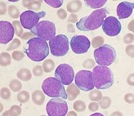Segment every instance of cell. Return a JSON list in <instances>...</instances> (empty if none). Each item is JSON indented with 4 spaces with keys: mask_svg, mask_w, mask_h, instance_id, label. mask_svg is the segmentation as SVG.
<instances>
[{
    "mask_svg": "<svg viewBox=\"0 0 134 116\" xmlns=\"http://www.w3.org/2000/svg\"><path fill=\"white\" fill-rule=\"evenodd\" d=\"M133 76H134V74L133 73H132L130 74V76H129L127 78V83L130 85V86H132V87L134 86Z\"/></svg>",
    "mask_w": 134,
    "mask_h": 116,
    "instance_id": "45",
    "label": "cell"
},
{
    "mask_svg": "<svg viewBox=\"0 0 134 116\" xmlns=\"http://www.w3.org/2000/svg\"><path fill=\"white\" fill-rule=\"evenodd\" d=\"M11 97V92L8 88H2L1 89V97L4 100H8Z\"/></svg>",
    "mask_w": 134,
    "mask_h": 116,
    "instance_id": "35",
    "label": "cell"
},
{
    "mask_svg": "<svg viewBox=\"0 0 134 116\" xmlns=\"http://www.w3.org/2000/svg\"><path fill=\"white\" fill-rule=\"evenodd\" d=\"M133 50H134V46L133 45H128L125 49L126 53L127 55H129L131 57L133 58Z\"/></svg>",
    "mask_w": 134,
    "mask_h": 116,
    "instance_id": "43",
    "label": "cell"
},
{
    "mask_svg": "<svg viewBox=\"0 0 134 116\" xmlns=\"http://www.w3.org/2000/svg\"><path fill=\"white\" fill-rule=\"evenodd\" d=\"M70 45L72 50L76 54L86 53L91 47V41L84 35H75L71 38Z\"/></svg>",
    "mask_w": 134,
    "mask_h": 116,
    "instance_id": "12",
    "label": "cell"
},
{
    "mask_svg": "<svg viewBox=\"0 0 134 116\" xmlns=\"http://www.w3.org/2000/svg\"><path fill=\"white\" fill-rule=\"evenodd\" d=\"M0 4H1V15H4L5 14L7 11L6 4L3 1L0 2Z\"/></svg>",
    "mask_w": 134,
    "mask_h": 116,
    "instance_id": "44",
    "label": "cell"
},
{
    "mask_svg": "<svg viewBox=\"0 0 134 116\" xmlns=\"http://www.w3.org/2000/svg\"><path fill=\"white\" fill-rule=\"evenodd\" d=\"M30 30L35 35L44 41H50L55 37V24L48 20H43L39 22Z\"/></svg>",
    "mask_w": 134,
    "mask_h": 116,
    "instance_id": "6",
    "label": "cell"
},
{
    "mask_svg": "<svg viewBox=\"0 0 134 116\" xmlns=\"http://www.w3.org/2000/svg\"><path fill=\"white\" fill-rule=\"evenodd\" d=\"M33 36H34V35L32 34V33L27 32V33H24V34H22V35L21 36V37L20 38H21L22 39L26 40V39H29V38H30L33 37Z\"/></svg>",
    "mask_w": 134,
    "mask_h": 116,
    "instance_id": "46",
    "label": "cell"
},
{
    "mask_svg": "<svg viewBox=\"0 0 134 116\" xmlns=\"http://www.w3.org/2000/svg\"><path fill=\"white\" fill-rule=\"evenodd\" d=\"M55 77L63 84L69 86L74 80V69L68 64H61L55 70Z\"/></svg>",
    "mask_w": 134,
    "mask_h": 116,
    "instance_id": "11",
    "label": "cell"
},
{
    "mask_svg": "<svg viewBox=\"0 0 134 116\" xmlns=\"http://www.w3.org/2000/svg\"><path fill=\"white\" fill-rule=\"evenodd\" d=\"M104 44V38L101 36H98L93 38L92 41V46L94 48L100 47Z\"/></svg>",
    "mask_w": 134,
    "mask_h": 116,
    "instance_id": "33",
    "label": "cell"
},
{
    "mask_svg": "<svg viewBox=\"0 0 134 116\" xmlns=\"http://www.w3.org/2000/svg\"><path fill=\"white\" fill-rule=\"evenodd\" d=\"M94 86L98 89L109 88L114 83V76L107 66L98 65L93 69Z\"/></svg>",
    "mask_w": 134,
    "mask_h": 116,
    "instance_id": "3",
    "label": "cell"
},
{
    "mask_svg": "<svg viewBox=\"0 0 134 116\" xmlns=\"http://www.w3.org/2000/svg\"><path fill=\"white\" fill-rule=\"evenodd\" d=\"M99 105L96 102H92L89 105V110L92 112H96L98 110H99Z\"/></svg>",
    "mask_w": 134,
    "mask_h": 116,
    "instance_id": "41",
    "label": "cell"
},
{
    "mask_svg": "<svg viewBox=\"0 0 134 116\" xmlns=\"http://www.w3.org/2000/svg\"><path fill=\"white\" fill-rule=\"evenodd\" d=\"M18 78L24 81H28L32 78V74L29 69L23 68L20 70L17 73Z\"/></svg>",
    "mask_w": 134,
    "mask_h": 116,
    "instance_id": "20",
    "label": "cell"
},
{
    "mask_svg": "<svg viewBox=\"0 0 134 116\" xmlns=\"http://www.w3.org/2000/svg\"><path fill=\"white\" fill-rule=\"evenodd\" d=\"M103 95L102 93L99 90H93L89 94V97L92 101H99L102 98Z\"/></svg>",
    "mask_w": 134,
    "mask_h": 116,
    "instance_id": "28",
    "label": "cell"
},
{
    "mask_svg": "<svg viewBox=\"0 0 134 116\" xmlns=\"http://www.w3.org/2000/svg\"><path fill=\"white\" fill-rule=\"evenodd\" d=\"M107 0H85V2L87 6L92 9L100 8L104 5Z\"/></svg>",
    "mask_w": 134,
    "mask_h": 116,
    "instance_id": "21",
    "label": "cell"
},
{
    "mask_svg": "<svg viewBox=\"0 0 134 116\" xmlns=\"http://www.w3.org/2000/svg\"><path fill=\"white\" fill-rule=\"evenodd\" d=\"M75 84L83 91H89L93 89L94 86L92 72L89 70H82L77 73L75 78Z\"/></svg>",
    "mask_w": 134,
    "mask_h": 116,
    "instance_id": "9",
    "label": "cell"
},
{
    "mask_svg": "<svg viewBox=\"0 0 134 116\" xmlns=\"http://www.w3.org/2000/svg\"><path fill=\"white\" fill-rule=\"evenodd\" d=\"M42 88L44 93L51 97H61L64 99L68 98L63 84L56 78L49 77L43 81Z\"/></svg>",
    "mask_w": 134,
    "mask_h": 116,
    "instance_id": "4",
    "label": "cell"
},
{
    "mask_svg": "<svg viewBox=\"0 0 134 116\" xmlns=\"http://www.w3.org/2000/svg\"><path fill=\"white\" fill-rule=\"evenodd\" d=\"M124 42L127 44H130L133 41V35L131 33H128L124 37Z\"/></svg>",
    "mask_w": 134,
    "mask_h": 116,
    "instance_id": "38",
    "label": "cell"
},
{
    "mask_svg": "<svg viewBox=\"0 0 134 116\" xmlns=\"http://www.w3.org/2000/svg\"><path fill=\"white\" fill-rule=\"evenodd\" d=\"M94 66V62L92 59H87L84 62L83 66L86 69H92Z\"/></svg>",
    "mask_w": 134,
    "mask_h": 116,
    "instance_id": "39",
    "label": "cell"
},
{
    "mask_svg": "<svg viewBox=\"0 0 134 116\" xmlns=\"http://www.w3.org/2000/svg\"><path fill=\"white\" fill-rule=\"evenodd\" d=\"M133 20H132V22L130 23V24L128 26V29L130 30V31H132V32H133Z\"/></svg>",
    "mask_w": 134,
    "mask_h": 116,
    "instance_id": "48",
    "label": "cell"
},
{
    "mask_svg": "<svg viewBox=\"0 0 134 116\" xmlns=\"http://www.w3.org/2000/svg\"><path fill=\"white\" fill-rule=\"evenodd\" d=\"M51 54L57 57L65 55L69 51L68 38L64 34H59L49 41Z\"/></svg>",
    "mask_w": 134,
    "mask_h": 116,
    "instance_id": "7",
    "label": "cell"
},
{
    "mask_svg": "<svg viewBox=\"0 0 134 116\" xmlns=\"http://www.w3.org/2000/svg\"><path fill=\"white\" fill-rule=\"evenodd\" d=\"M66 94L68 95V99L70 101L75 99L80 94L79 89L78 87H76L75 84H72L69 85L67 88Z\"/></svg>",
    "mask_w": 134,
    "mask_h": 116,
    "instance_id": "16",
    "label": "cell"
},
{
    "mask_svg": "<svg viewBox=\"0 0 134 116\" xmlns=\"http://www.w3.org/2000/svg\"><path fill=\"white\" fill-rule=\"evenodd\" d=\"M73 107L75 110L78 112H82L86 109V105L85 102L82 100H77L75 102L73 105Z\"/></svg>",
    "mask_w": 134,
    "mask_h": 116,
    "instance_id": "30",
    "label": "cell"
},
{
    "mask_svg": "<svg viewBox=\"0 0 134 116\" xmlns=\"http://www.w3.org/2000/svg\"><path fill=\"white\" fill-rule=\"evenodd\" d=\"M78 16L75 14H72L69 16V21L72 23H75L76 21L77 20V19H78Z\"/></svg>",
    "mask_w": 134,
    "mask_h": 116,
    "instance_id": "47",
    "label": "cell"
},
{
    "mask_svg": "<svg viewBox=\"0 0 134 116\" xmlns=\"http://www.w3.org/2000/svg\"><path fill=\"white\" fill-rule=\"evenodd\" d=\"M102 26L105 34L110 37L118 35L121 30V25L120 21L114 16L107 17Z\"/></svg>",
    "mask_w": 134,
    "mask_h": 116,
    "instance_id": "13",
    "label": "cell"
},
{
    "mask_svg": "<svg viewBox=\"0 0 134 116\" xmlns=\"http://www.w3.org/2000/svg\"><path fill=\"white\" fill-rule=\"evenodd\" d=\"M109 12L105 8L97 9L89 16L81 18L76 23V27L83 32L96 30L101 26Z\"/></svg>",
    "mask_w": 134,
    "mask_h": 116,
    "instance_id": "1",
    "label": "cell"
},
{
    "mask_svg": "<svg viewBox=\"0 0 134 116\" xmlns=\"http://www.w3.org/2000/svg\"><path fill=\"white\" fill-rule=\"evenodd\" d=\"M94 57L99 65L109 66L115 62L117 54L112 46L104 44L94 50Z\"/></svg>",
    "mask_w": 134,
    "mask_h": 116,
    "instance_id": "5",
    "label": "cell"
},
{
    "mask_svg": "<svg viewBox=\"0 0 134 116\" xmlns=\"http://www.w3.org/2000/svg\"><path fill=\"white\" fill-rule=\"evenodd\" d=\"M0 59V64L2 67L8 66L11 63V56L7 52H2Z\"/></svg>",
    "mask_w": 134,
    "mask_h": 116,
    "instance_id": "22",
    "label": "cell"
},
{
    "mask_svg": "<svg viewBox=\"0 0 134 116\" xmlns=\"http://www.w3.org/2000/svg\"><path fill=\"white\" fill-rule=\"evenodd\" d=\"M57 14L59 18H60L61 19H65L67 16L66 12L65 9H60L58 10V11L57 12Z\"/></svg>",
    "mask_w": 134,
    "mask_h": 116,
    "instance_id": "40",
    "label": "cell"
},
{
    "mask_svg": "<svg viewBox=\"0 0 134 116\" xmlns=\"http://www.w3.org/2000/svg\"><path fill=\"white\" fill-rule=\"evenodd\" d=\"M46 14L45 11L35 12L29 10L24 12L20 16L22 26L26 29L31 30L38 24L41 18L46 16Z\"/></svg>",
    "mask_w": 134,
    "mask_h": 116,
    "instance_id": "10",
    "label": "cell"
},
{
    "mask_svg": "<svg viewBox=\"0 0 134 116\" xmlns=\"http://www.w3.org/2000/svg\"><path fill=\"white\" fill-rule=\"evenodd\" d=\"M15 34V29L13 25L8 21H0V43L7 44L11 41Z\"/></svg>",
    "mask_w": 134,
    "mask_h": 116,
    "instance_id": "14",
    "label": "cell"
},
{
    "mask_svg": "<svg viewBox=\"0 0 134 116\" xmlns=\"http://www.w3.org/2000/svg\"><path fill=\"white\" fill-rule=\"evenodd\" d=\"M27 44L28 48L25 49V52L32 60L42 61L48 55V45L46 41L38 37H34L28 41Z\"/></svg>",
    "mask_w": 134,
    "mask_h": 116,
    "instance_id": "2",
    "label": "cell"
},
{
    "mask_svg": "<svg viewBox=\"0 0 134 116\" xmlns=\"http://www.w3.org/2000/svg\"><path fill=\"white\" fill-rule=\"evenodd\" d=\"M8 14L10 16L14 19H18L20 16V11L18 7L15 5H10L8 7Z\"/></svg>",
    "mask_w": 134,
    "mask_h": 116,
    "instance_id": "26",
    "label": "cell"
},
{
    "mask_svg": "<svg viewBox=\"0 0 134 116\" xmlns=\"http://www.w3.org/2000/svg\"><path fill=\"white\" fill-rule=\"evenodd\" d=\"M9 87L11 91L13 92H18L22 89V84L20 81L18 80H13L10 82Z\"/></svg>",
    "mask_w": 134,
    "mask_h": 116,
    "instance_id": "27",
    "label": "cell"
},
{
    "mask_svg": "<svg viewBox=\"0 0 134 116\" xmlns=\"http://www.w3.org/2000/svg\"><path fill=\"white\" fill-rule=\"evenodd\" d=\"M12 57L16 61H20L24 59L25 55L24 53L19 51H15L12 54Z\"/></svg>",
    "mask_w": 134,
    "mask_h": 116,
    "instance_id": "36",
    "label": "cell"
},
{
    "mask_svg": "<svg viewBox=\"0 0 134 116\" xmlns=\"http://www.w3.org/2000/svg\"><path fill=\"white\" fill-rule=\"evenodd\" d=\"M32 100L35 104L41 106L44 102L45 96L42 91L40 90H36L33 92Z\"/></svg>",
    "mask_w": 134,
    "mask_h": 116,
    "instance_id": "17",
    "label": "cell"
},
{
    "mask_svg": "<svg viewBox=\"0 0 134 116\" xmlns=\"http://www.w3.org/2000/svg\"><path fill=\"white\" fill-rule=\"evenodd\" d=\"M12 25L14 27L15 32H16V35L19 37H21L23 34V29L22 27V25H20V23L18 20H15L12 22Z\"/></svg>",
    "mask_w": 134,
    "mask_h": 116,
    "instance_id": "32",
    "label": "cell"
},
{
    "mask_svg": "<svg viewBox=\"0 0 134 116\" xmlns=\"http://www.w3.org/2000/svg\"><path fill=\"white\" fill-rule=\"evenodd\" d=\"M134 4L132 2L123 1L118 4L117 8V14L120 19H125L130 17L132 14Z\"/></svg>",
    "mask_w": 134,
    "mask_h": 116,
    "instance_id": "15",
    "label": "cell"
},
{
    "mask_svg": "<svg viewBox=\"0 0 134 116\" xmlns=\"http://www.w3.org/2000/svg\"><path fill=\"white\" fill-rule=\"evenodd\" d=\"M43 1H27L24 0L22 1V4L24 7L27 8L29 9H33L35 11H38L40 9L41 5Z\"/></svg>",
    "mask_w": 134,
    "mask_h": 116,
    "instance_id": "18",
    "label": "cell"
},
{
    "mask_svg": "<svg viewBox=\"0 0 134 116\" xmlns=\"http://www.w3.org/2000/svg\"><path fill=\"white\" fill-rule=\"evenodd\" d=\"M111 103V100L110 97L107 96L102 97V98L99 100V104L100 107L103 109H107L109 108Z\"/></svg>",
    "mask_w": 134,
    "mask_h": 116,
    "instance_id": "29",
    "label": "cell"
},
{
    "mask_svg": "<svg viewBox=\"0 0 134 116\" xmlns=\"http://www.w3.org/2000/svg\"><path fill=\"white\" fill-rule=\"evenodd\" d=\"M68 110L66 102L59 97L51 99L46 105V111L49 116H64Z\"/></svg>",
    "mask_w": 134,
    "mask_h": 116,
    "instance_id": "8",
    "label": "cell"
},
{
    "mask_svg": "<svg viewBox=\"0 0 134 116\" xmlns=\"http://www.w3.org/2000/svg\"><path fill=\"white\" fill-rule=\"evenodd\" d=\"M44 2L48 5L54 8L61 7L64 3L63 0H44Z\"/></svg>",
    "mask_w": 134,
    "mask_h": 116,
    "instance_id": "31",
    "label": "cell"
},
{
    "mask_svg": "<svg viewBox=\"0 0 134 116\" xmlns=\"http://www.w3.org/2000/svg\"><path fill=\"white\" fill-rule=\"evenodd\" d=\"M103 115L102 114H100V113H96L95 114H93L92 115Z\"/></svg>",
    "mask_w": 134,
    "mask_h": 116,
    "instance_id": "50",
    "label": "cell"
},
{
    "mask_svg": "<svg viewBox=\"0 0 134 116\" xmlns=\"http://www.w3.org/2000/svg\"><path fill=\"white\" fill-rule=\"evenodd\" d=\"M77 115V114H76L74 112H70L69 113L68 115Z\"/></svg>",
    "mask_w": 134,
    "mask_h": 116,
    "instance_id": "49",
    "label": "cell"
},
{
    "mask_svg": "<svg viewBox=\"0 0 134 116\" xmlns=\"http://www.w3.org/2000/svg\"><path fill=\"white\" fill-rule=\"evenodd\" d=\"M20 45H21L20 41L19 39H18V38H15V39L12 41L11 44L9 45L8 48H7V51H10L12 50H14L15 49L18 48Z\"/></svg>",
    "mask_w": 134,
    "mask_h": 116,
    "instance_id": "34",
    "label": "cell"
},
{
    "mask_svg": "<svg viewBox=\"0 0 134 116\" xmlns=\"http://www.w3.org/2000/svg\"><path fill=\"white\" fill-rule=\"evenodd\" d=\"M1 112H2V110H3V107H2V104H1Z\"/></svg>",
    "mask_w": 134,
    "mask_h": 116,
    "instance_id": "51",
    "label": "cell"
},
{
    "mask_svg": "<svg viewBox=\"0 0 134 116\" xmlns=\"http://www.w3.org/2000/svg\"><path fill=\"white\" fill-rule=\"evenodd\" d=\"M30 95L29 92L26 91H22L17 95V99L20 103H25L29 101Z\"/></svg>",
    "mask_w": 134,
    "mask_h": 116,
    "instance_id": "25",
    "label": "cell"
},
{
    "mask_svg": "<svg viewBox=\"0 0 134 116\" xmlns=\"http://www.w3.org/2000/svg\"><path fill=\"white\" fill-rule=\"evenodd\" d=\"M67 11L70 13L79 12L82 8V3L80 1L74 0L68 2L66 5Z\"/></svg>",
    "mask_w": 134,
    "mask_h": 116,
    "instance_id": "19",
    "label": "cell"
},
{
    "mask_svg": "<svg viewBox=\"0 0 134 116\" xmlns=\"http://www.w3.org/2000/svg\"><path fill=\"white\" fill-rule=\"evenodd\" d=\"M22 109L20 107L17 105H14L9 110L5 112L2 115H19L21 114Z\"/></svg>",
    "mask_w": 134,
    "mask_h": 116,
    "instance_id": "24",
    "label": "cell"
},
{
    "mask_svg": "<svg viewBox=\"0 0 134 116\" xmlns=\"http://www.w3.org/2000/svg\"><path fill=\"white\" fill-rule=\"evenodd\" d=\"M55 67V63L54 61L51 59H47L46 60L43 64V68L44 71L46 73H51L54 70Z\"/></svg>",
    "mask_w": 134,
    "mask_h": 116,
    "instance_id": "23",
    "label": "cell"
},
{
    "mask_svg": "<svg viewBox=\"0 0 134 116\" xmlns=\"http://www.w3.org/2000/svg\"><path fill=\"white\" fill-rule=\"evenodd\" d=\"M33 73L36 77L42 76L43 73V68L41 66H36L33 69Z\"/></svg>",
    "mask_w": 134,
    "mask_h": 116,
    "instance_id": "37",
    "label": "cell"
},
{
    "mask_svg": "<svg viewBox=\"0 0 134 116\" xmlns=\"http://www.w3.org/2000/svg\"><path fill=\"white\" fill-rule=\"evenodd\" d=\"M125 101L129 104L133 103L134 102V96L132 94H128L125 95L124 97Z\"/></svg>",
    "mask_w": 134,
    "mask_h": 116,
    "instance_id": "42",
    "label": "cell"
}]
</instances>
